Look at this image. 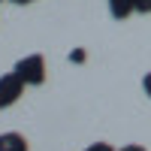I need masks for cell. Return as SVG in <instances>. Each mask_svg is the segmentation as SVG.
I'll use <instances>...</instances> for the list:
<instances>
[{"instance_id": "1", "label": "cell", "mask_w": 151, "mask_h": 151, "mask_svg": "<svg viewBox=\"0 0 151 151\" xmlns=\"http://www.w3.org/2000/svg\"><path fill=\"white\" fill-rule=\"evenodd\" d=\"M12 73H15L27 88H40V85H45V76H48L45 58H42V55H24V58L15 60Z\"/></svg>"}, {"instance_id": "2", "label": "cell", "mask_w": 151, "mask_h": 151, "mask_svg": "<svg viewBox=\"0 0 151 151\" xmlns=\"http://www.w3.org/2000/svg\"><path fill=\"white\" fill-rule=\"evenodd\" d=\"M24 88L27 85H24L15 73H3L0 76V109H12L24 97Z\"/></svg>"}, {"instance_id": "3", "label": "cell", "mask_w": 151, "mask_h": 151, "mask_svg": "<svg viewBox=\"0 0 151 151\" xmlns=\"http://www.w3.org/2000/svg\"><path fill=\"white\" fill-rule=\"evenodd\" d=\"M0 151H30V142L27 136L9 130V133H0Z\"/></svg>"}, {"instance_id": "4", "label": "cell", "mask_w": 151, "mask_h": 151, "mask_svg": "<svg viewBox=\"0 0 151 151\" xmlns=\"http://www.w3.org/2000/svg\"><path fill=\"white\" fill-rule=\"evenodd\" d=\"M109 3V15L115 21H127L136 12V0H106Z\"/></svg>"}, {"instance_id": "5", "label": "cell", "mask_w": 151, "mask_h": 151, "mask_svg": "<svg viewBox=\"0 0 151 151\" xmlns=\"http://www.w3.org/2000/svg\"><path fill=\"white\" fill-rule=\"evenodd\" d=\"M85 60H88L85 48H73V52H70V64H85Z\"/></svg>"}, {"instance_id": "6", "label": "cell", "mask_w": 151, "mask_h": 151, "mask_svg": "<svg viewBox=\"0 0 151 151\" xmlns=\"http://www.w3.org/2000/svg\"><path fill=\"white\" fill-rule=\"evenodd\" d=\"M85 151H118V148L112 145V142H91V145H88Z\"/></svg>"}, {"instance_id": "7", "label": "cell", "mask_w": 151, "mask_h": 151, "mask_svg": "<svg viewBox=\"0 0 151 151\" xmlns=\"http://www.w3.org/2000/svg\"><path fill=\"white\" fill-rule=\"evenodd\" d=\"M136 12L139 15H151V0H136Z\"/></svg>"}, {"instance_id": "8", "label": "cell", "mask_w": 151, "mask_h": 151, "mask_svg": "<svg viewBox=\"0 0 151 151\" xmlns=\"http://www.w3.org/2000/svg\"><path fill=\"white\" fill-rule=\"evenodd\" d=\"M142 91H145V97L151 100V73H145V76H142Z\"/></svg>"}, {"instance_id": "9", "label": "cell", "mask_w": 151, "mask_h": 151, "mask_svg": "<svg viewBox=\"0 0 151 151\" xmlns=\"http://www.w3.org/2000/svg\"><path fill=\"white\" fill-rule=\"evenodd\" d=\"M118 151H145V148H142V145H136V142H130V145H121Z\"/></svg>"}, {"instance_id": "10", "label": "cell", "mask_w": 151, "mask_h": 151, "mask_svg": "<svg viewBox=\"0 0 151 151\" xmlns=\"http://www.w3.org/2000/svg\"><path fill=\"white\" fill-rule=\"evenodd\" d=\"M9 3H15V6H30V3H36V0H9Z\"/></svg>"}]
</instances>
